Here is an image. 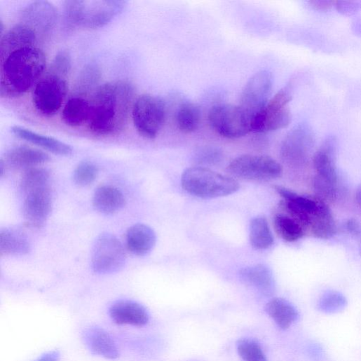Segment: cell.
<instances>
[{
	"label": "cell",
	"mask_w": 361,
	"mask_h": 361,
	"mask_svg": "<svg viewBox=\"0 0 361 361\" xmlns=\"http://www.w3.org/2000/svg\"><path fill=\"white\" fill-rule=\"evenodd\" d=\"M134 86L127 81H115L100 86L90 101L88 128L99 136L115 135L123 131L135 97Z\"/></svg>",
	"instance_id": "1"
},
{
	"label": "cell",
	"mask_w": 361,
	"mask_h": 361,
	"mask_svg": "<svg viewBox=\"0 0 361 361\" xmlns=\"http://www.w3.org/2000/svg\"><path fill=\"white\" fill-rule=\"evenodd\" d=\"M1 62L0 94L3 97H15L25 94L46 67L44 53L35 46L15 51Z\"/></svg>",
	"instance_id": "2"
},
{
	"label": "cell",
	"mask_w": 361,
	"mask_h": 361,
	"mask_svg": "<svg viewBox=\"0 0 361 361\" xmlns=\"http://www.w3.org/2000/svg\"><path fill=\"white\" fill-rule=\"evenodd\" d=\"M128 3L123 0H69L64 3L65 16L77 27L98 29L121 14Z\"/></svg>",
	"instance_id": "3"
},
{
	"label": "cell",
	"mask_w": 361,
	"mask_h": 361,
	"mask_svg": "<svg viewBox=\"0 0 361 361\" xmlns=\"http://www.w3.org/2000/svg\"><path fill=\"white\" fill-rule=\"evenodd\" d=\"M182 185L187 193L205 199L227 196L239 189L235 179L203 167L186 170L182 177Z\"/></svg>",
	"instance_id": "4"
},
{
	"label": "cell",
	"mask_w": 361,
	"mask_h": 361,
	"mask_svg": "<svg viewBox=\"0 0 361 361\" xmlns=\"http://www.w3.org/2000/svg\"><path fill=\"white\" fill-rule=\"evenodd\" d=\"M208 118L212 130L226 139H238L253 132L254 118L240 105H215Z\"/></svg>",
	"instance_id": "5"
},
{
	"label": "cell",
	"mask_w": 361,
	"mask_h": 361,
	"mask_svg": "<svg viewBox=\"0 0 361 361\" xmlns=\"http://www.w3.org/2000/svg\"><path fill=\"white\" fill-rule=\"evenodd\" d=\"M132 118L138 133L146 139H154L165 122V104L158 96L142 95L133 104Z\"/></svg>",
	"instance_id": "6"
},
{
	"label": "cell",
	"mask_w": 361,
	"mask_h": 361,
	"mask_svg": "<svg viewBox=\"0 0 361 361\" xmlns=\"http://www.w3.org/2000/svg\"><path fill=\"white\" fill-rule=\"evenodd\" d=\"M126 260L123 245L114 235L103 233L96 238L91 254V266L95 273H116L124 268Z\"/></svg>",
	"instance_id": "7"
},
{
	"label": "cell",
	"mask_w": 361,
	"mask_h": 361,
	"mask_svg": "<svg viewBox=\"0 0 361 361\" xmlns=\"http://www.w3.org/2000/svg\"><path fill=\"white\" fill-rule=\"evenodd\" d=\"M228 172L238 178L256 182H268L280 177L282 167L266 156L243 155L233 160Z\"/></svg>",
	"instance_id": "8"
},
{
	"label": "cell",
	"mask_w": 361,
	"mask_h": 361,
	"mask_svg": "<svg viewBox=\"0 0 361 361\" xmlns=\"http://www.w3.org/2000/svg\"><path fill=\"white\" fill-rule=\"evenodd\" d=\"M291 91L285 88L271 98L263 110L254 118L253 132L268 133L286 128L291 123L292 114L288 104Z\"/></svg>",
	"instance_id": "9"
},
{
	"label": "cell",
	"mask_w": 361,
	"mask_h": 361,
	"mask_svg": "<svg viewBox=\"0 0 361 361\" xmlns=\"http://www.w3.org/2000/svg\"><path fill=\"white\" fill-rule=\"evenodd\" d=\"M67 93V83L64 78L50 74L41 80L33 94L34 105L45 116L55 115L61 108Z\"/></svg>",
	"instance_id": "10"
},
{
	"label": "cell",
	"mask_w": 361,
	"mask_h": 361,
	"mask_svg": "<svg viewBox=\"0 0 361 361\" xmlns=\"http://www.w3.org/2000/svg\"><path fill=\"white\" fill-rule=\"evenodd\" d=\"M273 86L271 72L268 70L259 71L246 84L239 105L254 118L271 100Z\"/></svg>",
	"instance_id": "11"
},
{
	"label": "cell",
	"mask_w": 361,
	"mask_h": 361,
	"mask_svg": "<svg viewBox=\"0 0 361 361\" xmlns=\"http://www.w3.org/2000/svg\"><path fill=\"white\" fill-rule=\"evenodd\" d=\"M311 130L304 125L293 129L285 139L281 147V156L287 164L299 167L306 163L313 147Z\"/></svg>",
	"instance_id": "12"
},
{
	"label": "cell",
	"mask_w": 361,
	"mask_h": 361,
	"mask_svg": "<svg viewBox=\"0 0 361 361\" xmlns=\"http://www.w3.org/2000/svg\"><path fill=\"white\" fill-rule=\"evenodd\" d=\"M53 207V198L49 188L34 191L26 196L23 216L28 226L42 227L47 222Z\"/></svg>",
	"instance_id": "13"
},
{
	"label": "cell",
	"mask_w": 361,
	"mask_h": 361,
	"mask_svg": "<svg viewBox=\"0 0 361 361\" xmlns=\"http://www.w3.org/2000/svg\"><path fill=\"white\" fill-rule=\"evenodd\" d=\"M22 20L36 33L45 34L55 25L57 13L55 6L48 1H35L22 12Z\"/></svg>",
	"instance_id": "14"
},
{
	"label": "cell",
	"mask_w": 361,
	"mask_h": 361,
	"mask_svg": "<svg viewBox=\"0 0 361 361\" xmlns=\"http://www.w3.org/2000/svg\"><path fill=\"white\" fill-rule=\"evenodd\" d=\"M111 318L118 325H130L136 327L147 325L150 315L147 308L131 300H120L109 308Z\"/></svg>",
	"instance_id": "15"
},
{
	"label": "cell",
	"mask_w": 361,
	"mask_h": 361,
	"mask_svg": "<svg viewBox=\"0 0 361 361\" xmlns=\"http://www.w3.org/2000/svg\"><path fill=\"white\" fill-rule=\"evenodd\" d=\"M336 140L328 137L320 149L313 158L316 176L334 184L338 185V171L336 165Z\"/></svg>",
	"instance_id": "16"
},
{
	"label": "cell",
	"mask_w": 361,
	"mask_h": 361,
	"mask_svg": "<svg viewBox=\"0 0 361 361\" xmlns=\"http://www.w3.org/2000/svg\"><path fill=\"white\" fill-rule=\"evenodd\" d=\"M37 34L31 27L21 23L6 32L0 42V56L4 60L12 53L18 50L35 46Z\"/></svg>",
	"instance_id": "17"
},
{
	"label": "cell",
	"mask_w": 361,
	"mask_h": 361,
	"mask_svg": "<svg viewBox=\"0 0 361 361\" xmlns=\"http://www.w3.org/2000/svg\"><path fill=\"white\" fill-rule=\"evenodd\" d=\"M83 340L90 351L106 359L118 357V350L111 336L102 328L90 327L83 332Z\"/></svg>",
	"instance_id": "18"
},
{
	"label": "cell",
	"mask_w": 361,
	"mask_h": 361,
	"mask_svg": "<svg viewBox=\"0 0 361 361\" xmlns=\"http://www.w3.org/2000/svg\"><path fill=\"white\" fill-rule=\"evenodd\" d=\"M50 160L46 153L28 147H18L10 150L6 155V165L15 170L25 171L46 163Z\"/></svg>",
	"instance_id": "19"
},
{
	"label": "cell",
	"mask_w": 361,
	"mask_h": 361,
	"mask_svg": "<svg viewBox=\"0 0 361 361\" xmlns=\"http://www.w3.org/2000/svg\"><path fill=\"white\" fill-rule=\"evenodd\" d=\"M126 239L128 250L135 255L144 257L154 250L157 237L154 230L149 226L137 224L128 229Z\"/></svg>",
	"instance_id": "20"
},
{
	"label": "cell",
	"mask_w": 361,
	"mask_h": 361,
	"mask_svg": "<svg viewBox=\"0 0 361 361\" xmlns=\"http://www.w3.org/2000/svg\"><path fill=\"white\" fill-rule=\"evenodd\" d=\"M240 278L254 287L261 294L272 295L275 289V279L271 269L266 265L259 264L245 268L239 272Z\"/></svg>",
	"instance_id": "21"
},
{
	"label": "cell",
	"mask_w": 361,
	"mask_h": 361,
	"mask_svg": "<svg viewBox=\"0 0 361 361\" xmlns=\"http://www.w3.org/2000/svg\"><path fill=\"white\" fill-rule=\"evenodd\" d=\"M32 245L27 233L19 228H4L0 231V253L7 256L29 254Z\"/></svg>",
	"instance_id": "22"
},
{
	"label": "cell",
	"mask_w": 361,
	"mask_h": 361,
	"mask_svg": "<svg viewBox=\"0 0 361 361\" xmlns=\"http://www.w3.org/2000/svg\"><path fill=\"white\" fill-rule=\"evenodd\" d=\"M93 205L98 212L109 215L125 206V198L118 189L111 186H102L95 190Z\"/></svg>",
	"instance_id": "23"
},
{
	"label": "cell",
	"mask_w": 361,
	"mask_h": 361,
	"mask_svg": "<svg viewBox=\"0 0 361 361\" xmlns=\"http://www.w3.org/2000/svg\"><path fill=\"white\" fill-rule=\"evenodd\" d=\"M11 130L17 137L54 154L67 156L73 152L70 146L55 139L39 135L26 128L15 126L12 128Z\"/></svg>",
	"instance_id": "24"
},
{
	"label": "cell",
	"mask_w": 361,
	"mask_h": 361,
	"mask_svg": "<svg viewBox=\"0 0 361 361\" xmlns=\"http://www.w3.org/2000/svg\"><path fill=\"white\" fill-rule=\"evenodd\" d=\"M265 311L282 329H289L299 318L297 308L289 301L274 298L265 306Z\"/></svg>",
	"instance_id": "25"
},
{
	"label": "cell",
	"mask_w": 361,
	"mask_h": 361,
	"mask_svg": "<svg viewBox=\"0 0 361 361\" xmlns=\"http://www.w3.org/2000/svg\"><path fill=\"white\" fill-rule=\"evenodd\" d=\"M90 110V102L81 97H74L67 102L62 117L67 125L76 128L88 122Z\"/></svg>",
	"instance_id": "26"
},
{
	"label": "cell",
	"mask_w": 361,
	"mask_h": 361,
	"mask_svg": "<svg viewBox=\"0 0 361 361\" xmlns=\"http://www.w3.org/2000/svg\"><path fill=\"white\" fill-rule=\"evenodd\" d=\"M273 223L278 235L287 243L297 242L306 233L305 228L297 219L283 211L275 214Z\"/></svg>",
	"instance_id": "27"
},
{
	"label": "cell",
	"mask_w": 361,
	"mask_h": 361,
	"mask_svg": "<svg viewBox=\"0 0 361 361\" xmlns=\"http://www.w3.org/2000/svg\"><path fill=\"white\" fill-rule=\"evenodd\" d=\"M201 109L193 102H185L180 105L176 114V123L183 133L190 134L196 131L200 124Z\"/></svg>",
	"instance_id": "28"
},
{
	"label": "cell",
	"mask_w": 361,
	"mask_h": 361,
	"mask_svg": "<svg viewBox=\"0 0 361 361\" xmlns=\"http://www.w3.org/2000/svg\"><path fill=\"white\" fill-rule=\"evenodd\" d=\"M250 242L257 250H265L273 245L274 237L266 217H257L251 222Z\"/></svg>",
	"instance_id": "29"
},
{
	"label": "cell",
	"mask_w": 361,
	"mask_h": 361,
	"mask_svg": "<svg viewBox=\"0 0 361 361\" xmlns=\"http://www.w3.org/2000/svg\"><path fill=\"white\" fill-rule=\"evenodd\" d=\"M309 231L315 237L321 239H328L336 234V222L326 202L324 203L318 214L313 219Z\"/></svg>",
	"instance_id": "30"
},
{
	"label": "cell",
	"mask_w": 361,
	"mask_h": 361,
	"mask_svg": "<svg viewBox=\"0 0 361 361\" xmlns=\"http://www.w3.org/2000/svg\"><path fill=\"white\" fill-rule=\"evenodd\" d=\"M50 172L41 168L26 170L21 179L20 186L23 192L28 195L36 191L48 188Z\"/></svg>",
	"instance_id": "31"
},
{
	"label": "cell",
	"mask_w": 361,
	"mask_h": 361,
	"mask_svg": "<svg viewBox=\"0 0 361 361\" xmlns=\"http://www.w3.org/2000/svg\"><path fill=\"white\" fill-rule=\"evenodd\" d=\"M236 348L243 361H268L261 345L254 339H240L236 343Z\"/></svg>",
	"instance_id": "32"
},
{
	"label": "cell",
	"mask_w": 361,
	"mask_h": 361,
	"mask_svg": "<svg viewBox=\"0 0 361 361\" xmlns=\"http://www.w3.org/2000/svg\"><path fill=\"white\" fill-rule=\"evenodd\" d=\"M98 169L90 162H82L75 169L73 175L74 183L79 186L92 184L97 179Z\"/></svg>",
	"instance_id": "33"
},
{
	"label": "cell",
	"mask_w": 361,
	"mask_h": 361,
	"mask_svg": "<svg viewBox=\"0 0 361 361\" xmlns=\"http://www.w3.org/2000/svg\"><path fill=\"white\" fill-rule=\"evenodd\" d=\"M347 304L346 298L339 292L330 291L322 295L319 309L326 313H334L343 310Z\"/></svg>",
	"instance_id": "34"
},
{
	"label": "cell",
	"mask_w": 361,
	"mask_h": 361,
	"mask_svg": "<svg viewBox=\"0 0 361 361\" xmlns=\"http://www.w3.org/2000/svg\"><path fill=\"white\" fill-rule=\"evenodd\" d=\"M313 187L315 196L325 202L333 201L338 196V185L328 182L316 175L313 179Z\"/></svg>",
	"instance_id": "35"
},
{
	"label": "cell",
	"mask_w": 361,
	"mask_h": 361,
	"mask_svg": "<svg viewBox=\"0 0 361 361\" xmlns=\"http://www.w3.org/2000/svg\"><path fill=\"white\" fill-rule=\"evenodd\" d=\"M71 68V60L69 52L61 51L54 58L51 67L50 74L56 75L60 77L66 76Z\"/></svg>",
	"instance_id": "36"
},
{
	"label": "cell",
	"mask_w": 361,
	"mask_h": 361,
	"mask_svg": "<svg viewBox=\"0 0 361 361\" xmlns=\"http://www.w3.org/2000/svg\"><path fill=\"white\" fill-rule=\"evenodd\" d=\"M100 76L99 69L90 65L83 70L79 81V90L87 91L97 83Z\"/></svg>",
	"instance_id": "37"
},
{
	"label": "cell",
	"mask_w": 361,
	"mask_h": 361,
	"mask_svg": "<svg viewBox=\"0 0 361 361\" xmlns=\"http://www.w3.org/2000/svg\"><path fill=\"white\" fill-rule=\"evenodd\" d=\"M222 159L221 152L214 148H205L198 152L195 161L199 165H211L220 162Z\"/></svg>",
	"instance_id": "38"
},
{
	"label": "cell",
	"mask_w": 361,
	"mask_h": 361,
	"mask_svg": "<svg viewBox=\"0 0 361 361\" xmlns=\"http://www.w3.org/2000/svg\"><path fill=\"white\" fill-rule=\"evenodd\" d=\"M60 353L57 350L45 353L36 361H60Z\"/></svg>",
	"instance_id": "39"
},
{
	"label": "cell",
	"mask_w": 361,
	"mask_h": 361,
	"mask_svg": "<svg viewBox=\"0 0 361 361\" xmlns=\"http://www.w3.org/2000/svg\"><path fill=\"white\" fill-rule=\"evenodd\" d=\"M346 228L349 232L353 234H358L360 232V227L356 221L353 219L348 220L346 223Z\"/></svg>",
	"instance_id": "40"
},
{
	"label": "cell",
	"mask_w": 361,
	"mask_h": 361,
	"mask_svg": "<svg viewBox=\"0 0 361 361\" xmlns=\"http://www.w3.org/2000/svg\"><path fill=\"white\" fill-rule=\"evenodd\" d=\"M313 7L319 11L327 10L332 6V3L329 1H313L311 3Z\"/></svg>",
	"instance_id": "41"
},
{
	"label": "cell",
	"mask_w": 361,
	"mask_h": 361,
	"mask_svg": "<svg viewBox=\"0 0 361 361\" xmlns=\"http://www.w3.org/2000/svg\"><path fill=\"white\" fill-rule=\"evenodd\" d=\"M355 201L357 205L361 207V185L359 186L355 193Z\"/></svg>",
	"instance_id": "42"
}]
</instances>
